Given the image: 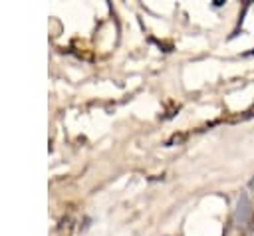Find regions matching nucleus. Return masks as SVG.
Returning a JSON list of instances; mask_svg holds the SVG:
<instances>
[{"label":"nucleus","mask_w":254,"mask_h":236,"mask_svg":"<svg viewBox=\"0 0 254 236\" xmlns=\"http://www.w3.org/2000/svg\"><path fill=\"white\" fill-rule=\"evenodd\" d=\"M252 220V206H250V200H248V194H240L238 196V202H236V210H234V224L244 228L248 222Z\"/></svg>","instance_id":"obj_1"},{"label":"nucleus","mask_w":254,"mask_h":236,"mask_svg":"<svg viewBox=\"0 0 254 236\" xmlns=\"http://www.w3.org/2000/svg\"><path fill=\"white\" fill-rule=\"evenodd\" d=\"M242 236H254V218L242 228Z\"/></svg>","instance_id":"obj_2"}]
</instances>
